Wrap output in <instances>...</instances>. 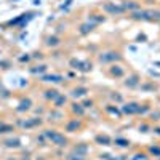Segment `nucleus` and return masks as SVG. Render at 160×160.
<instances>
[{
	"label": "nucleus",
	"mask_w": 160,
	"mask_h": 160,
	"mask_svg": "<svg viewBox=\"0 0 160 160\" xmlns=\"http://www.w3.org/2000/svg\"><path fill=\"white\" fill-rule=\"evenodd\" d=\"M7 146H8V148H18V146H19V141L18 139H15V141H7Z\"/></svg>",
	"instance_id": "obj_9"
},
{
	"label": "nucleus",
	"mask_w": 160,
	"mask_h": 160,
	"mask_svg": "<svg viewBox=\"0 0 160 160\" xmlns=\"http://www.w3.org/2000/svg\"><path fill=\"white\" fill-rule=\"evenodd\" d=\"M125 85H127V87H136V85H138V77L133 75L130 80H127V82H125Z\"/></svg>",
	"instance_id": "obj_7"
},
{
	"label": "nucleus",
	"mask_w": 160,
	"mask_h": 160,
	"mask_svg": "<svg viewBox=\"0 0 160 160\" xmlns=\"http://www.w3.org/2000/svg\"><path fill=\"white\" fill-rule=\"evenodd\" d=\"M104 8L108 10L109 13H120V11H123V8H122V7H115V5H111V3H106V5H104Z\"/></svg>",
	"instance_id": "obj_5"
},
{
	"label": "nucleus",
	"mask_w": 160,
	"mask_h": 160,
	"mask_svg": "<svg viewBox=\"0 0 160 160\" xmlns=\"http://www.w3.org/2000/svg\"><path fill=\"white\" fill-rule=\"evenodd\" d=\"M47 80H50V82H61V77L59 75H51V77H47Z\"/></svg>",
	"instance_id": "obj_12"
},
{
	"label": "nucleus",
	"mask_w": 160,
	"mask_h": 160,
	"mask_svg": "<svg viewBox=\"0 0 160 160\" xmlns=\"http://www.w3.org/2000/svg\"><path fill=\"white\" fill-rule=\"evenodd\" d=\"M74 111H75L77 114H82V112H83V109L80 108V104H74Z\"/></svg>",
	"instance_id": "obj_14"
},
{
	"label": "nucleus",
	"mask_w": 160,
	"mask_h": 160,
	"mask_svg": "<svg viewBox=\"0 0 160 160\" xmlns=\"http://www.w3.org/2000/svg\"><path fill=\"white\" fill-rule=\"evenodd\" d=\"M114 59H120L118 53H104V55L99 56V61L101 62H109V61H114Z\"/></svg>",
	"instance_id": "obj_3"
},
{
	"label": "nucleus",
	"mask_w": 160,
	"mask_h": 160,
	"mask_svg": "<svg viewBox=\"0 0 160 160\" xmlns=\"http://www.w3.org/2000/svg\"><path fill=\"white\" fill-rule=\"evenodd\" d=\"M98 141H101V142H102V141H104V142H106V144H109V142H111V141H109V138H108V136H98Z\"/></svg>",
	"instance_id": "obj_15"
},
{
	"label": "nucleus",
	"mask_w": 160,
	"mask_h": 160,
	"mask_svg": "<svg viewBox=\"0 0 160 160\" xmlns=\"http://www.w3.org/2000/svg\"><path fill=\"white\" fill-rule=\"evenodd\" d=\"M3 130H5V127H3L2 123H0V133H3Z\"/></svg>",
	"instance_id": "obj_17"
},
{
	"label": "nucleus",
	"mask_w": 160,
	"mask_h": 160,
	"mask_svg": "<svg viewBox=\"0 0 160 160\" xmlns=\"http://www.w3.org/2000/svg\"><path fill=\"white\" fill-rule=\"evenodd\" d=\"M58 43H59V42H58V38H56V37H53V38L50 37V38H48V42H47V45H50V47H51V45L55 47V45H58Z\"/></svg>",
	"instance_id": "obj_10"
},
{
	"label": "nucleus",
	"mask_w": 160,
	"mask_h": 160,
	"mask_svg": "<svg viewBox=\"0 0 160 160\" xmlns=\"http://www.w3.org/2000/svg\"><path fill=\"white\" fill-rule=\"evenodd\" d=\"M115 142H117V144H118V146H128V142H127V141H125V139H117V141H115Z\"/></svg>",
	"instance_id": "obj_16"
},
{
	"label": "nucleus",
	"mask_w": 160,
	"mask_h": 160,
	"mask_svg": "<svg viewBox=\"0 0 160 160\" xmlns=\"http://www.w3.org/2000/svg\"><path fill=\"white\" fill-rule=\"evenodd\" d=\"M138 7H139V5H138L136 2H125L122 8L125 10V8H138Z\"/></svg>",
	"instance_id": "obj_8"
},
{
	"label": "nucleus",
	"mask_w": 160,
	"mask_h": 160,
	"mask_svg": "<svg viewBox=\"0 0 160 160\" xmlns=\"http://www.w3.org/2000/svg\"><path fill=\"white\" fill-rule=\"evenodd\" d=\"M75 128H78V123H77V122H72V123L68 125V131H74Z\"/></svg>",
	"instance_id": "obj_13"
},
{
	"label": "nucleus",
	"mask_w": 160,
	"mask_h": 160,
	"mask_svg": "<svg viewBox=\"0 0 160 160\" xmlns=\"http://www.w3.org/2000/svg\"><path fill=\"white\" fill-rule=\"evenodd\" d=\"M85 93H87V88H75V90L72 91V95H74L75 98H78V96H85Z\"/></svg>",
	"instance_id": "obj_6"
},
{
	"label": "nucleus",
	"mask_w": 160,
	"mask_h": 160,
	"mask_svg": "<svg viewBox=\"0 0 160 160\" xmlns=\"http://www.w3.org/2000/svg\"><path fill=\"white\" fill-rule=\"evenodd\" d=\"M123 111L128 112V114H135V112H141V108H139L138 104L133 102V104H127L125 108H123Z\"/></svg>",
	"instance_id": "obj_4"
},
{
	"label": "nucleus",
	"mask_w": 160,
	"mask_h": 160,
	"mask_svg": "<svg viewBox=\"0 0 160 160\" xmlns=\"http://www.w3.org/2000/svg\"><path fill=\"white\" fill-rule=\"evenodd\" d=\"M135 19H148V21H154V19H160V11H139V13H133Z\"/></svg>",
	"instance_id": "obj_1"
},
{
	"label": "nucleus",
	"mask_w": 160,
	"mask_h": 160,
	"mask_svg": "<svg viewBox=\"0 0 160 160\" xmlns=\"http://www.w3.org/2000/svg\"><path fill=\"white\" fill-rule=\"evenodd\" d=\"M112 75L120 77V75H123V71H122V69H115V66H114V68H112Z\"/></svg>",
	"instance_id": "obj_11"
},
{
	"label": "nucleus",
	"mask_w": 160,
	"mask_h": 160,
	"mask_svg": "<svg viewBox=\"0 0 160 160\" xmlns=\"http://www.w3.org/2000/svg\"><path fill=\"white\" fill-rule=\"evenodd\" d=\"M8 160H15V158H8Z\"/></svg>",
	"instance_id": "obj_18"
},
{
	"label": "nucleus",
	"mask_w": 160,
	"mask_h": 160,
	"mask_svg": "<svg viewBox=\"0 0 160 160\" xmlns=\"http://www.w3.org/2000/svg\"><path fill=\"white\" fill-rule=\"evenodd\" d=\"M47 136L53 141V144H56V146H66V142H68V139H66L62 135H59V133H56V131H47Z\"/></svg>",
	"instance_id": "obj_2"
}]
</instances>
